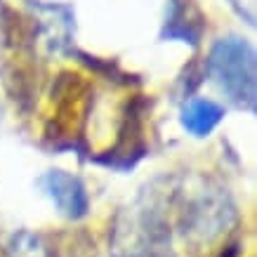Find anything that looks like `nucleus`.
<instances>
[{"mask_svg":"<svg viewBox=\"0 0 257 257\" xmlns=\"http://www.w3.org/2000/svg\"><path fill=\"white\" fill-rule=\"evenodd\" d=\"M172 187L151 182L113 222L111 257H175L170 236Z\"/></svg>","mask_w":257,"mask_h":257,"instance_id":"obj_1","label":"nucleus"},{"mask_svg":"<svg viewBox=\"0 0 257 257\" xmlns=\"http://www.w3.org/2000/svg\"><path fill=\"white\" fill-rule=\"evenodd\" d=\"M94 87L80 71L64 69L52 80L43 118V144L55 154L73 151L80 158L90 154L85 127L92 113Z\"/></svg>","mask_w":257,"mask_h":257,"instance_id":"obj_2","label":"nucleus"},{"mask_svg":"<svg viewBox=\"0 0 257 257\" xmlns=\"http://www.w3.org/2000/svg\"><path fill=\"white\" fill-rule=\"evenodd\" d=\"M38 24L29 12L0 5V78L3 87L22 111H29L38 87L36 64Z\"/></svg>","mask_w":257,"mask_h":257,"instance_id":"obj_3","label":"nucleus"},{"mask_svg":"<svg viewBox=\"0 0 257 257\" xmlns=\"http://www.w3.org/2000/svg\"><path fill=\"white\" fill-rule=\"evenodd\" d=\"M172 205L182 236L191 243H210L236 222V208L229 194L210 179L196 189L172 187Z\"/></svg>","mask_w":257,"mask_h":257,"instance_id":"obj_4","label":"nucleus"},{"mask_svg":"<svg viewBox=\"0 0 257 257\" xmlns=\"http://www.w3.org/2000/svg\"><path fill=\"white\" fill-rule=\"evenodd\" d=\"M205 73L236 109L255 113L257 55L248 40L241 36H224L215 40L205 57Z\"/></svg>","mask_w":257,"mask_h":257,"instance_id":"obj_5","label":"nucleus"},{"mask_svg":"<svg viewBox=\"0 0 257 257\" xmlns=\"http://www.w3.org/2000/svg\"><path fill=\"white\" fill-rule=\"evenodd\" d=\"M151 106H154V99L147 94L127 97L120 109L113 144L104 149L101 154L90 156V161L113 172H130L133 168H137L149 154L147 120L151 116Z\"/></svg>","mask_w":257,"mask_h":257,"instance_id":"obj_6","label":"nucleus"},{"mask_svg":"<svg viewBox=\"0 0 257 257\" xmlns=\"http://www.w3.org/2000/svg\"><path fill=\"white\" fill-rule=\"evenodd\" d=\"M29 15L38 24V36L47 43V50L55 55H66L76 33V12L66 3H45V0H26Z\"/></svg>","mask_w":257,"mask_h":257,"instance_id":"obj_7","label":"nucleus"},{"mask_svg":"<svg viewBox=\"0 0 257 257\" xmlns=\"http://www.w3.org/2000/svg\"><path fill=\"white\" fill-rule=\"evenodd\" d=\"M208 31V17L196 0H168L163 26L158 31L161 43H184L198 47Z\"/></svg>","mask_w":257,"mask_h":257,"instance_id":"obj_8","label":"nucleus"},{"mask_svg":"<svg viewBox=\"0 0 257 257\" xmlns=\"http://www.w3.org/2000/svg\"><path fill=\"white\" fill-rule=\"evenodd\" d=\"M40 189L66 219H83L90 212V196L83 179L66 170H47L38 179Z\"/></svg>","mask_w":257,"mask_h":257,"instance_id":"obj_9","label":"nucleus"},{"mask_svg":"<svg viewBox=\"0 0 257 257\" xmlns=\"http://www.w3.org/2000/svg\"><path fill=\"white\" fill-rule=\"evenodd\" d=\"M224 106L212 99H203V97H194L187 99L184 106L179 111V123L191 137L203 140L224 120Z\"/></svg>","mask_w":257,"mask_h":257,"instance_id":"obj_10","label":"nucleus"},{"mask_svg":"<svg viewBox=\"0 0 257 257\" xmlns=\"http://www.w3.org/2000/svg\"><path fill=\"white\" fill-rule=\"evenodd\" d=\"M66 55L73 57V59L80 62L83 66H87L92 73H97V76H101V78L111 80V83H118V85H137V83H140V78L133 76V73H127V71H123V66H120L116 59H106V57L90 55V52H83V50H78V47H71Z\"/></svg>","mask_w":257,"mask_h":257,"instance_id":"obj_11","label":"nucleus"},{"mask_svg":"<svg viewBox=\"0 0 257 257\" xmlns=\"http://www.w3.org/2000/svg\"><path fill=\"white\" fill-rule=\"evenodd\" d=\"M205 76H208V73H205V57H194V59L182 69V73L177 76L175 92L179 94V99L187 101V97H191V94L203 85Z\"/></svg>","mask_w":257,"mask_h":257,"instance_id":"obj_12","label":"nucleus"},{"mask_svg":"<svg viewBox=\"0 0 257 257\" xmlns=\"http://www.w3.org/2000/svg\"><path fill=\"white\" fill-rule=\"evenodd\" d=\"M5 252H8V257H47V248L31 231H17L10 238Z\"/></svg>","mask_w":257,"mask_h":257,"instance_id":"obj_13","label":"nucleus"},{"mask_svg":"<svg viewBox=\"0 0 257 257\" xmlns=\"http://www.w3.org/2000/svg\"><path fill=\"white\" fill-rule=\"evenodd\" d=\"M238 255V243H229L222 252H219V257H236Z\"/></svg>","mask_w":257,"mask_h":257,"instance_id":"obj_14","label":"nucleus"}]
</instances>
